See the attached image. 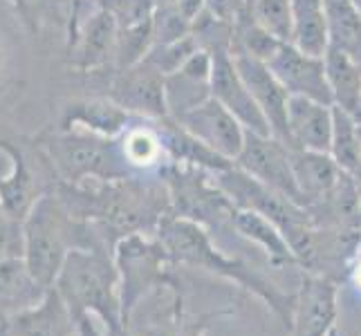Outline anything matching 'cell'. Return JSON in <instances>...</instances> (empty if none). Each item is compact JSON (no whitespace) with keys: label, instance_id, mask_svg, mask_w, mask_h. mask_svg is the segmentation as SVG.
Here are the masks:
<instances>
[{"label":"cell","instance_id":"obj_13","mask_svg":"<svg viewBox=\"0 0 361 336\" xmlns=\"http://www.w3.org/2000/svg\"><path fill=\"white\" fill-rule=\"evenodd\" d=\"M235 70H238L240 79L245 81L249 94L256 101L258 110L263 112V117L269 126L271 137H276L279 142L288 146V130H285V110H288L290 94L274 77L271 70L263 61H256L243 52H229Z\"/></svg>","mask_w":361,"mask_h":336},{"label":"cell","instance_id":"obj_12","mask_svg":"<svg viewBox=\"0 0 361 336\" xmlns=\"http://www.w3.org/2000/svg\"><path fill=\"white\" fill-rule=\"evenodd\" d=\"M211 97L222 108H227L247 132L271 135L263 112L258 110L256 101L249 94L229 52L211 54Z\"/></svg>","mask_w":361,"mask_h":336},{"label":"cell","instance_id":"obj_24","mask_svg":"<svg viewBox=\"0 0 361 336\" xmlns=\"http://www.w3.org/2000/svg\"><path fill=\"white\" fill-rule=\"evenodd\" d=\"M135 121V119H133ZM117 137L119 153L130 170H151L161 166L166 155V148L161 144L159 130L155 121L133 123Z\"/></svg>","mask_w":361,"mask_h":336},{"label":"cell","instance_id":"obj_10","mask_svg":"<svg viewBox=\"0 0 361 336\" xmlns=\"http://www.w3.org/2000/svg\"><path fill=\"white\" fill-rule=\"evenodd\" d=\"M173 121H178L191 137H195V139L204 144L209 151H214L222 159L231 161V164L245 144L247 130L240 126V121L235 119L227 108H222L216 101L214 97Z\"/></svg>","mask_w":361,"mask_h":336},{"label":"cell","instance_id":"obj_34","mask_svg":"<svg viewBox=\"0 0 361 336\" xmlns=\"http://www.w3.org/2000/svg\"><path fill=\"white\" fill-rule=\"evenodd\" d=\"M357 204H359V216H361V182L357 180Z\"/></svg>","mask_w":361,"mask_h":336},{"label":"cell","instance_id":"obj_9","mask_svg":"<svg viewBox=\"0 0 361 336\" xmlns=\"http://www.w3.org/2000/svg\"><path fill=\"white\" fill-rule=\"evenodd\" d=\"M337 321V282L321 273H303L294 294L290 332L292 336H330Z\"/></svg>","mask_w":361,"mask_h":336},{"label":"cell","instance_id":"obj_38","mask_svg":"<svg viewBox=\"0 0 361 336\" xmlns=\"http://www.w3.org/2000/svg\"><path fill=\"white\" fill-rule=\"evenodd\" d=\"M249 3H252V0H247V5H249Z\"/></svg>","mask_w":361,"mask_h":336},{"label":"cell","instance_id":"obj_20","mask_svg":"<svg viewBox=\"0 0 361 336\" xmlns=\"http://www.w3.org/2000/svg\"><path fill=\"white\" fill-rule=\"evenodd\" d=\"M290 161H292L296 186H298V191H301L305 206L312 202L326 200L343 173L334 164V159L328 153L292 151L290 148Z\"/></svg>","mask_w":361,"mask_h":336},{"label":"cell","instance_id":"obj_5","mask_svg":"<svg viewBox=\"0 0 361 336\" xmlns=\"http://www.w3.org/2000/svg\"><path fill=\"white\" fill-rule=\"evenodd\" d=\"M68 27L70 66L92 72L115 61L117 23L102 0H72Z\"/></svg>","mask_w":361,"mask_h":336},{"label":"cell","instance_id":"obj_36","mask_svg":"<svg viewBox=\"0 0 361 336\" xmlns=\"http://www.w3.org/2000/svg\"><path fill=\"white\" fill-rule=\"evenodd\" d=\"M350 3L355 5V9L359 11V14H361V0H350Z\"/></svg>","mask_w":361,"mask_h":336},{"label":"cell","instance_id":"obj_1","mask_svg":"<svg viewBox=\"0 0 361 336\" xmlns=\"http://www.w3.org/2000/svg\"><path fill=\"white\" fill-rule=\"evenodd\" d=\"M153 235L161 244V249H164L169 263L207 269L211 273H218L222 278L238 282L240 287L254 292L258 298H263L267 307H271V312L281 316L285 325H290L294 296L283 294L267 280L256 276L252 269H247L243 263H238V260L220 254L214 247V242H211L209 231L200 227L197 222L180 218L176 213H166L157 222V229Z\"/></svg>","mask_w":361,"mask_h":336},{"label":"cell","instance_id":"obj_11","mask_svg":"<svg viewBox=\"0 0 361 336\" xmlns=\"http://www.w3.org/2000/svg\"><path fill=\"white\" fill-rule=\"evenodd\" d=\"M267 68L290 97H305L332 106L323 56H310L303 54L301 49H296L294 45L283 43L276 49V54L267 61Z\"/></svg>","mask_w":361,"mask_h":336},{"label":"cell","instance_id":"obj_15","mask_svg":"<svg viewBox=\"0 0 361 336\" xmlns=\"http://www.w3.org/2000/svg\"><path fill=\"white\" fill-rule=\"evenodd\" d=\"M211 99V54L195 52L164 77V101L169 119H180L189 110Z\"/></svg>","mask_w":361,"mask_h":336},{"label":"cell","instance_id":"obj_40","mask_svg":"<svg viewBox=\"0 0 361 336\" xmlns=\"http://www.w3.org/2000/svg\"><path fill=\"white\" fill-rule=\"evenodd\" d=\"M359 121H361V119H359Z\"/></svg>","mask_w":361,"mask_h":336},{"label":"cell","instance_id":"obj_22","mask_svg":"<svg viewBox=\"0 0 361 336\" xmlns=\"http://www.w3.org/2000/svg\"><path fill=\"white\" fill-rule=\"evenodd\" d=\"M296 49L310 56L328 52L326 0H292V41Z\"/></svg>","mask_w":361,"mask_h":336},{"label":"cell","instance_id":"obj_17","mask_svg":"<svg viewBox=\"0 0 361 336\" xmlns=\"http://www.w3.org/2000/svg\"><path fill=\"white\" fill-rule=\"evenodd\" d=\"M3 323L5 336H77L74 316L52 287L36 307Z\"/></svg>","mask_w":361,"mask_h":336},{"label":"cell","instance_id":"obj_29","mask_svg":"<svg viewBox=\"0 0 361 336\" xmlns=\"http://www.w3.org/2000/svg\"><path fill=\"white\" fill-rule=\"evenodd\" d=\"M23 220L7 216L0 209V260L23 258Z\"/></svg>","mask_w":361,"mask_h":336},{"label":"cell","instance_id":"obj_30","mask_svg":"<svg viewBox=\"0 0 361 336\" xmlns=\"http://www.w3.org/2000/svg\"><path fill=\"white\" fill-rule=\"evenodd\" d=\"M204 9L211 16L233 25L247 11V0H204Z\"/></svg>","mask_w":361,"mask_h":336},{"label":"cell","instance_id":"obj_37","mask_svg":"<svg viewBox=\"0 0 361 336\" xmlns=\"http://www.w3.org/2000/svg\"><path fill=\"white\" fill-rule=\"evenodd\" d=\"M357 280H359V285H361V267H357Z\"/></svg>","mask_w":361,"mask_h":336},{"label":"cell","instance_id":"obj_7","mask_svg":"<svg viewBox=\"0 0 361 336\" xmlns=\"http://www.w3.org/2000/svg\"><path fill=\"white\" fill-rule=\"evenodd\" d=\"M233 166L247 173L256 182L269 186L271 191H276L285 197H290L292 202L305 206L301 191H298L294 180L290 148L283 142H279L276 137L245 132V144L240 148V153L235 155Z\"/></svg>","mask_w":361,"mask_h":336},{"label":"cell","instance_id":"obj_18","mask_svg":"<svg viewBox=\"0 0 361 336\" xmlns=\"http://www.w3.org/2000/svg\"><path fill=\"white\" fill-rule=\"evenodd\" d=\"M49 290L36 280L23 258L0 260V321L39 305Z\"/></svg>","mask_w":361,"mask_h":336},{"label":"cell","instance_id":"obj_2","mask_svg":"<svg viewBox=\"0 0 361 336\" xmlns=\"http://www.w3.org/2000/svg\"><path fill=\"white\" fill-rule=\"evenodd\" d=\"M52 290L72 316L90 314L108 336H128L121 312L117 265L104 247L72 249Z\"/></svg>","mask_w":361,"mask_h":336},{"label":"cell","instance_id":"obj_26","mask_svg":"<svg viewBox=\"0 0 361 336\" xmlns=\"http://www.w3.org/2000/svg\"><path fill=\"white\" fill-rule=\"evenodd\" d=\"M330 157L343 173L355 175L361 157V121L337 106H332Z\"/></svg>","mask_w":361,"mask_h":336},{"label":"cell","instance_id":"obj_25","mask_svg":"<svg viewBox=\"0 0 361 336\" xmlns=\"http://www.w3.org/2000/svg\"><path fill=\"white\" fill-rule=\"evenodd\" d=\"M330 49L361 61V14L350 0H326Z\"/></svg>","mask_w":361,"mask_h":336},{"label":"cell","instance_id":"obj_32","mask_svg":"<svg viewBox=\"0 0 361 336\" xmlns=\"http://www.w3.org/2000/svg\"><path fill=\"white\" fill-rule=\"evenodd\" d=\"M74 323H77V336H108L106 330L99 325V321L90 314L74 316Z\"/></svg>","mask_w":361,"mask_h":336},{"label":"cell","instance_id":"obj_3","mask_svg":"<svg viewBox=\"0 0 361 336\" xmlns=\"http://www.w3.org/2000/svg\"><path fill=\"white\" fill-rule=\"evenodd\" d=\"M20 227L23 260L32 276L47 290L54 285L72 249L104 247L102 235L92 231V222L74 218L59 195L43 193L23 218Z\"/></svg>","mask_w":361,"mask_h":336},{"label":"cell","instance_id":"obj_35","mask_svg":"<svg viewBox=\"0 0 361 336\" xmlns=\"http://www.w3.org/2000/svg\"><path fill=\"white\" fill-rule=\"evenodd\" d=\"M0 77H3V45H0Z\"/></svg>","mask_w":361,"mask_h":336},{"label":"cell","instance_id":"obj_27","mask_svg":"<svg viewBox=\"0 0 361 336\" xmlns=\"http://www.w3.org/2000/svg\"><path fill=\"white\" fill-rule=\"evenodd\" d=\"M247 16L279 43L292 41V0H252Z\"/></svg>","mask_w":361,"mask_h":336},{"label":"cell","instance_id":"obj_23","mask_svg":"<svg viewBox=\"0 0 361 336\" xmlns=\"http://www.w3.org/2000/svg\"><path fill=\"white\" fill-rule=\"evenodd\" d=\"M231 227L235 229V233L243 235L245 240L254 242L263 249L271 265H276V267L296 265V260L290 251L288 242H285L283 233L276 229V224H271L265 216H260L256 211H249V209L233 206Z\"/></svg>","mask_w":361,"mask_h":336},{"label":"cell","instance_id":"obj_19","mask_svg":"<svg viewBox=\"0 0 361 336\" xmlns=\"http://www.w3.org/2000/svg\"><path fill=\"white\" fill-rule=\"evenodd\" d=\"M0 151L11 159L9 175L0 182V209H3L7 216L23 220L27 216V211L32 209V204L39 200L43 193H39V186L34 182V173L20 148L0 139Z\"/></svg>","mask_w":361,"mask_h":336},{"label":"cell","instance_id":"obj_33","mask_svg":"<svg viewBox=\"0 0 361 336\" xmlns=\"http://www.w3.org/2000/svg\"><path fill=\"white\" fill-rule=\"evenodd\" d=\"M173 5L180 9L182 16H186L193 23V18L204 9V0H173Z\"/></svg>","mask_w":361,"mask_h":336},{"label":"cell","instance_id":"obj_4","mask_svg":"<svg viewBox=\"0 0 361 336\" xmlns=\"http://www.w3.org/2000/svg\"><path fill=\"white\" fill-rule=\"evenodd\" d=\"M43 148L59 178L70 186L133 178V170L119 153L117 139L61 128L45 137Z\"/></svg>","mask_w":361,"mask_h":336},{"label":"cell","instance_id":"obj_39","mask_svg":"<svg viewBox=\"0 0 361 336\" xmlns=\"http://www.w3.org/2000/svg\"><path fill=\"white\" fill-rule=\"evenodd\" d=\"M0 323H3V321H0Z\"/></svg>","mask_w":361,"mask_h":336},{"label":"cell","instance_id":"obj_16","mask_svg":"<svg viewBox=\"0 0 361 336\" xmlns=\"http://www.w3.org/2000/svg\"><path fill=\"white\" fill-rule=\"evenodd\" d=\"M133 117L119 108L113 99H81L63 108L61 115V128L63 130H83L106 139L117 137L130 126Z\"/></svg>","mask_w":361,"mask_h":336},{"label":"cell","instance_id":"obj_21","mask_svg":"<svg viewBox=\"0 0 361 336\" xmlns=\"http://www.w3.org/2000/svg\"><path fill=\"white\" fill-rule=\"evenodd\" d=\"M323 68H326L332 106L361 119V61L328 47V52L323 54Z\"/></svg>","mask_w":361,"mask_h":336},{"label":"cell","instance_id":"obj_31","mask_svg":"<svg viewBox=\"0 0 361 336\" xmlns=\"http://www.w3.org/2000/svg\"><path fill=\"white\" fill-rule=\"evenodd\" d=\"M11 3H16L23 18L32 23L34 27H39V20L45 18L47 11L59 7V0H11Z\"/></svg>","mask_w":361,"mask_h":336},{"label":"cell","instance_id":"obj_28","mask_svg":"<svg viewBox=\"0 0 361 336\" xmlns=\"http://www.w3.org/2000/svg\"><path fill=\"white\" fill-rule=\"evenodd\" d=\"M195 49H200V47H197V43H195V39H193L191 34H186L184 39H180V41L151 47L144 58L166 77V74L176 72L184 63V61L195 52Z\"/></svg>","mask_w":361,"mask_h":336},{"label":"cell","instance_id":"obj_8","mask_svg":"<svg viewBox=\"0 0 361 336\" xmlns=\"http://www.w3.org/2000/svg\"><path fill=\"white\" fill-rule=\"evenodd\" d=\"M110 99L133 119L159 121L169 117L164 101V74L146 58L119 68L113 88H110Z\"/></svg>","mask_w":361,"mask_h":336},{"label":"cell","instance_id":"obj_14","mask_svg":"<svg viewBox=\"0 0 361 336\" xmlns=\"http://www.w3.org/2000/svg\"><path fill=\"white\" fill-rule=\"evenodd\" d=\"M285 130H288V148L292 151L330 155L332 106L305 97H290L285 110Z\"/></svg>","mask_w":361,"mask_h":336},{"label":"cell","instance_id":"obj_6","mask_svg":"<svg viewBox=\"0 0 361 336\" xmlns=\"http://www.w3.org/2000/svg\"><path fill=\"white\" fill-rule=\"evenodd\" d=\"M115 265L119 273V298L123 323H128V314L146 290L155 287L164 280V269L169 258L157 238H148V233H128L121 235L115 244Z\"/></svg>","mask_w":361,"mask_h":336}]
</instances>
